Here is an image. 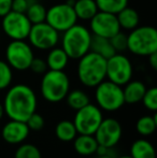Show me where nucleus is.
Instances as JSON below:
<instances>
[{"label": "nucleus", "instance_id": "1", "mask_svg": "<svg viewBox=\"0 0 157 158\" xmlns=\"http://www.w3.org/2000/svg\"><path fill=\"white\" fill-rule=\"evenodd\" d=\"M4 114L10 119L26 122L36 112L38 100L36 93L26 84H16L9 88L3 100Z\"/></svg>", "mask_w": 157, "mask_h": 158}, {"label": "nucleus", "instance_id": "2", "mask_svg": "<svg viewBox=\"0 0 157 158\" xmlns=\"http://www.w3.org/2000/svg\"><path fill=\"white\" fill-rule=\"evenodd\" d=\"M78 77L86 87H96L107 79V59L96 53L87 52L79 58Z\"/></svg>", "mask_w": 157, "mask_h": 158}, {"label": "nucleus", "instance_id": "3", "mask_svg": "<svg viewBox=\"0 0 157 158\" xmlns=\"http://www.w3.org/2000/svg\"><path fill=\"white\" fill-rule=\"evenodd\" d=\"M70 90V80L64 70H46L40 84V92L51 103L63 101Z\"/></svg>", "mask_w": 157, "mask_h": 158}, {"label": "nucleus", "instance_id": "4", "mask_svg": "<svg viewBox=\"0 0 157 158\" xmlns=\"http://www.w3.org/2000/svg\"><path fill=\"white\" fill-rule=\"evenodd\" d=\"M92 32L83 25L76 24L64 31L61 48L67 53L69 58L79 59L89 52Z\"/></svg>", "mask_w": 157, "mask_h": 158}, {"label": "nucleus", "instance_id": "5", "mask_svg": "<svg viewBox=\"0 0 157 158\" xmlns=\"http://www.w3.org/2000/svg\"><path fill=\"white\" fill-rule=\"evenodd\" d=\"M127 50L143 57L157 52V30L152 26H138L130 30L127 35Z\"/></svg>", "mask_w": 157, "mask_h": 158}, {"label": "nucleus", "instance_id": "6", "mask_svg": "<svg viewBox=\"0 0 157 158\" xmlns=\"http://www.w3.org/2000/svg\"><path fill=\"white\" fill-rule=\"evenodd\" d=\"M95 99L97 106L105 112H115L125 104L123 86L105 80L96 86Z\"/></svg>", "mask_w": 157, "mask_h": 158}, {"label": "nucleus", "instance_id": "7", "mask_svg": "<svg viewBox=\"0 0 157 158\" xmlns=\"http://www.w3.org/2000/svg\"><path fill=\"white\" fill-rule=\"evenodd\" d=\"M34 57L31 45L25 40H12L6 48V63L14 70H28Z\"/></svg>", "mask_w": 157, "mask_h": 158}, {"label": "nucleus", "instance_id": "8", "mask_svg": "<svg viewBox=\"0 0 157 158\" xmlns=\"http://www.w3.org/2000/svg\"><path fill=\"white\" fill-rule=\"evenodd\" d=\"M78 17L72 3H57L46 10L45 22L58 32H64L76 24Z\"/></svg>", "mask_w": 157, "mask_h": 158}, {"label": "nucleus", "instance_id": "9", "mask_svg": "<svg viewBox=\"0 0 157 158\" xmlns=\"http://www.w3.org/2000/svg\"><path fill=\"white\" fill-rule=\"evenodd\" d=\"M102 119V110L98 106L89 102L76 111L73 124L79 135H95Z\"/></svg>", "mask_w": 157, "mask_h": 158}, {"label": "nucleus", "instance_id": "10", "mask_svg": "<svg viewBox=\"0 0 157 158\" xmlns=\"http://www.w3.org/2000/svg\"><path fill=\"white\" fill-rule=\"evenodd\" d=\"M134 67L127 56L115 53L107 59V79L119 86H124L132 79Z\"/></svg>", "mask_w": 157, "mask_h": 158}, {"label": "nucleus", "instance_id": "11", "mask_svg": "<svg viewBox=\"0 0 157 158\" xmlns=\"http://www.w3.org/2000/svg\"><path fill=\"white\" fill-rule=\"evenodd\" d=\"M32 24L25 13L10 11L2 17V30L11 40H25L28 38Z\"/></svg>", "mask_w": 157, "mask_h": 158}, {"label": "nucleus", "instance_id": "12", "mask_svg": "<svg viewBox=\"0 0 157 158\" xmlns=\"http://www.w3.org/2000/svg\"><path fill=\"white\" fill-rule=\"evenodd\" d=\"M28 40L30 45L38 50H51L58 44L59 32L48 25L46 22L34 24L30 28Z\"/></svg>", "mask_w": 157, "mask_h": 158}, {"label": "nucleus", "instance_id": "13", "mask_svg": "<svg viewBox=\"0 0 157 158\" xmlns=\"http://www.w3.org/2000/svg\"><path fill=\"white\" fill-rule=\"evenodd\" d=\"M89 27L92 35L108 39L112 38L121 30L116 14L102 12V11H98L89 19Z\"/></svg>", "mask_w": 157, "mask_h": 158}, {"label": "nucleus", "instance_id": "14", "mask_svg": "<svg viewBox=\"0 0 157 158\" xmlns=\"http://www.w3.org/2000/svg\"><path fill=\"white\" fill-rule=\"evenodd\" d=\"M123 135L121 123L115 118H103L95 132L98 145L114 148L119 142Z\"/></svg>", "mask_w": 157, "mask_h": 158}, {"label": "nucleus", "instance_id": "15", "mask_svg": "<svg viewBox=\"0 0 157 158\" xmlns=\"http://www.w3.org/2000/svg\"><path fill=\"white\" fill-rule=\"evenodd\" d=\"M30 130L25 122L10 119L4 124L1 130L2 139L9 144H21L28 138Z\"/></svg>", "mask_w": 157, "mask_h": 158}, {"label": "nucleus", "instance_id": "16", "mask_svg": "<svg viewBox=\"0 0 157 158\" xmlns=\"http://www.w3.org/2000/svg\"><path fill=\"white\" fill-rule=\"evenodd\" d=\"M73 148L81 156H93L96 154L98 143L94 135H78L73 140Z\"/></svg>", "mask_w": 157, "mask_h": 158}, {"label": "nucleus", "instance_id": "17", "mask_svg": "<svg viewBox=\"0 0 157 158\" xmlns=\"http://www.w3.org/2000/svg\"><path fill=\"white\" fill-rule=\"evenodd\" d=\"M147 90V86L141 81H132L130 80L128 83L124 85L123 95L125 103L128 104H136L141 102Z\"/></svg>", "mask_w": 157, "mask_h": 158}, {"label": "nucleus", "instance_id": "18", "mask_svg": "<svg viewBox=\"0 0 157 158\" xmlns=\"http://www.w3.org/2000/svg\"><path fill=\"white\" fill-rule=\"evenodd\" d=\"M69 56L61 48H51L46 56V66L50 70H64L69 61Z\"/></svg>", "mask_w": 157, "mask_h": 158}, {"label": "nucleus", "instance_id": "19", "mask_svg": "<svg viewBox=\"0 0 157 158\" xmlns=\"http://www.w3.org/2000/svg\"><path fill=\"white\" fill-rule=\"evenodd\" d=\"M116 17H118V22L121 29L125 30L134 29L139 26V22H140L139 13L134 8H129L128 6L122 11H119L116 14Z\"/></svg>", "mask_w": 157, "mask_h": 158}, {"label": "nucleus", "instance_id": "20", "mask_svg": "<svg viewBox=\"0 0 157 158\" xmlns=\"http://www.w3.org/2000/svg\"><path fill=\"white\" fill-rule=\"evenodd\" d=\"M89 51L100 55L101 57L108 59L115 54V50L112 46L110 39L99 35H92V41H90V48Z\"/></svg>", "mask_w": 157, "mask_h": 158}, {"label": "nucleus", "instance_id": "21", "mask_svg": "<svg viewBox=\"0 0 157 158\" xmlns=\"http://www.w3.org/2000/svg\"><path fill=\"white\" fill-rule=\"evenodd\" d=\"M72 6L78 19L82 21H89L98 12L95 0H74Z\"/></svg>", "mask_w": 157, "mask_h": 158}, {"label": "nucleus", "instance_id": "22", "mask_svg": "<svg viewBox=\"0 0 157 158\" xmlns=\"http://www.w3.org/2000/svg\"><path fill=\"white\" fill-rule=\"evenodd\" d=\"M130 156L132 158H156V152L149 140L138 139L131 144Z\"/></svg>", "mask_w": 157, "mask_h": 158}, {"label": "nucleus", "instance_id": "23", "mask_svg": "<svg viewBox=\"0 0 157 158\" xmlns=\"http://www.w3.org/2000/svg\"><path fill=\"white\" fill-rule=\"evenodd\" d=\"M55 135H56L57 139L60 140L61 142H71L79 133L76 131L73 122L64 119V121L59 122L55 127Z\"/></svg>", "mask_w": 157, "mask_h": 158}, {"label": "nucleus", "instance_id": "24", "mask_svg": "<svg viewBox=\"0 0 157 158\" xmlns=\"http://www.w3.org/2000/svg\"><path fill=\"white\" fill-rule=\"evenodd\" d=\"M157 128L156 113L153 115H143L137 121L136 130L142 137H150L155 132Z\"/></svg>", "mask_w": 157, "mask_h": 158}, {"label": "nucleus", "instance_id": "25", "mask_svg": "<svg viewBox=\"0 0 157 158\" xmlns=\"http://www.w3.org/2000/svg\"><path fill=\"white\" fill-rule=\"evenodd\" d=\"M66 101L69 108L73 109L74 111H78L85 106L90 102V99L88 95L84 90L81 89H73L69 90V93L66 96Z\"/></svg>", "mask_w": 157, "mask_h": 158}, {"label": "nucleus", "instance_id": "26", "mask_svg": "<svg viewBox=\"0 0 157 158\" xmlns=\"http://www.w3.org/2000/svg\"><path fill=\"white\" fill-rule=\"evenodd\" d=\"M25 14L32 25L34 24H40L45 22L46 9L42 3H40L38 1H34L28 6Z\"/></svg>", "mask_w": 157, "mask_h": 158}, {"label": "nucleus", "instance_id": "27", "mask_svg": "<svg viewBox=\"0 0 157 158\" xmlns=\"http://www.w3.org/2000/svg\"><path fill=\"white\" fill-rule=\"evenodd\" d=\"M98 11L118 14L128 6V0H95Z\"/></svg>", "mask_w": 157, "mask_h": 158}, {"label": "nucleus", "instance_id": "28", "mask_svg": "<svg viewBox=\"0 0 157 158\" xmlns=\"http://www.w3.org/2000/svg\"><path fill=\"white\" fill-rule=\"evenodd\" d=\"M14 158H42V155L39 148L34 144L21 143L15 152Z\"/></svg>", "mask_w": 157, "mask_h": 158}, {"label": "nucleus", "instance_id": "29", "mask_svg": "<svg viewBox=\"0 0 157 158\" xmlns=\"http://www.w3.org/2000/svg\"><path fill=\"white\" fill-rule=\"evenodd\" d=\"M13 80L12 68L6 61L0 60V90H3L11 85Z\"/></svg>", "mask_w": 157, "mask_h": 158}, {"label": "nucleus", "instance_id": "30", "mask_svg": "<svg viewBox=\"0 0 157 158\" xmlns=\"http://www.w3.org/2000/svg\"><path fill=\"white\" fill-rule=\"evenodd\" d=\"M141 102H142L143 106L147 110L155 113L157 111V88L156 87L147 88Z\"/></svg>", "mask_w": 157, "mask_h": 158}, {"label": "nucleus", "instance_id": "31", "mask_svg": "<svg viewBox=\"0 0 157 158\" xmlns=\"http://www.w3.org/2000/svg\"><path fill=\"white\" fill-rule=\"evenodd\" d=\"M110 42L116 53H122L127 50V35L122 32L121 30L112 38H110Z\"/></svg>", "mask_w": 157, "mask_h": 158}, {"label": "nucleus", "instance_id": "32", "mask_svg": "<svg viewBox=\"0 0 157 158\" xmlns=\"http://www.w3.org/2000/svg\"><path fill=\"white\" fill-rule=\"evenodd\" d=\"M26 125L28 126L29 130H32V131H39L41 129H43L44 125H45V121H44V117L42 116L41 114L37 112H34L29 117L28 119L25 122Z\"/></svg>", "mask_w": 157, "mask_h": 158}, {"label": "nucleus", "instance_id": "33", "mask_svg": "<svg viewBox=\"0 0 157 158\" xmlns=\"http://www.w3.org/2000/svg\"><path fill=\"white\" fill-rule=\"evenodd\" d=\"M29 69L34 73L37 74H43L46 70H48V66H46V61L39 57H34L31 60V64L29 66Z\"/></svg>", "mask_w": 157, "mask_h": 158}, {"label": "nucleus", "instance_id": "34", "mask_svg": "<svg viewBox=\"0 0 157 158\" xmlns=\"http://www.w3.org/2000/svg\"><path fill=\"white\" fill-rule=\"evenodd\" d=\"M35 0H13L12 1V11L19 13H26L28 6L34 2Z\"/></svg>", "mask_w": 157, "mask_h": 158}, {"label": "nucleus", "instance_id": "35", "mask_svg": "<svg viewBox=\"0 0 157 158\" xmlns=\"http://www.w3.org/2000/svg\"><path fill=\"white\" fill-rule=\"evenodd\" d=\"M12 1L13 0H0V17H3L12 11Z\"/></svg>", "mask_w": 157, "mask_h": 158}, {"label": "nucleus", "instance_id": "36", "mask_svg": "<svg viewBox=\"0 0 157 158\" xmlns=\"http://www.w3.org/2000/svg\"><path fill=\"white\" fill-rule=\"evenodd\" d=\"M147 57H149V64L151 66V68L153 70H157V52L152 53Z\"/></svg>", "mask_w": 157, "mask_h": 158}, {"label": "nucleus", "instance_id": "37", "mask_svg": "<svg viewBox=\"0 0 157 158\" xmlns=\"http://www.w3.org/2000/svg\"><path fill=\"white\" fill-rule=\"evenodd\" d=\"M4 115V109H3V106H2V103L0 102V119L3 117Z\"/></svg>", "mask_w": 157, "mask_h": 158}, {"label": "nucleus", "instance_id": "38", "mask_svg": "<svg viewBox=\"0 0 157 158\" xmlns=\"http://www.w3.org/2000/svg\"><path fill=\"white\" fill-rule=\"evenodd\" d=\"M92 158H113L111 156H105V155H96L95 157H92Z\"/></svg>", "mask_w": 157, "mask_h": 158}, {"label": "nucleus", "instance_id": "39", "mask_svg": "<svg viewBox=\"0 0 157 158\" xmlns=\"http://www.w3.org/2000/svg\"><path fill=\"white\" fill-rule=\"evenodd\" d=\"M116 158H132L130 155H125V156H119V157H116Z\"/></svg>", "mask_w": 157, "mask_h": 158}, {"label": "nucleus", "instance_id": "40", "mask_svg": "<svg viewBox=\"0 0 157 158\" xmlns=\"http://www.w3.org/2000/svg\"><path fill=\"white\" fill-rule=\"evenodd\" d=\"M69 1H74V0H69Z\"/></svg>", "mask_w": 157, "mask_h": 158}]
</instances>
